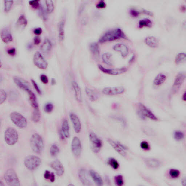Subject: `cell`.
I'll return each mask as SVG.
<instances>
[{"label": "cell", "instance_id": "obj_38", "mask_svg": "<svg viewBox=\"0 0 186 186\" xmlns=\"http://www.w3.org/2000/svg\"><path fill=\"white\" fill-rule=\"evenodd\" d=\"M46 3L47 10V13H51L54 10V5L53 1L51 0H46L45 1Z\"/></svg>", "mask_w": 186, "mask_h": 186}, {"label": "cell", "instance_id": "obj_32", "mask_svg": "<svg viewBox=\"0 0 186 186\" xmlns=\"http://www.w3.org/2000/svg\"><path fill=\"white\" fill-rule=\"evenodd\" d=\"M152 25V21L148 18L142 19L139 22V27L140 29L144 27H151Z\"/></svg>", "mask_w": 186, "mask_h": 186}, {"label": "cell", "instance_id": "obj_31", "mask_svg": "<svg viewBox=\"0 0 186 186\" xmlns=\"http://www.w3.org/2000/svg\"><path fill=\"white\" fill-rule=\"evenodd\" d=\"M64 25L65 23L63 20L61 21L59 23L58 27L59 38L60 41H63L64 38Z\"/></svg>", "mask_w": 186, "mask_h": 186}, {"label": "cell", "instance_id": "obj_10", "mask_svg": "<svg viewBox=\"0 0 186 186\" xmlns=\"http://www.w3.org/2000/svg\"><path fill=\"white\" fill-rule=\"evenodd\" d=\"M34 63L36 67L41 69H45L48 67V63L39 52H36L33 57Z\"/></svg>", "mask_w": 186, "mask_h": 186}, {"label": "cell", "instance_id": "obj_21", "mask_svg": "<svg viewBox=\"0 0 186 186\" xmlns=\"http://www.w3.org/2000/svg\"><path fill=\"white\" fill-rule=\"evenodd\" d=\"M72 86L74 89L75 97L76 100L78 102H81L82 101V96L81 88L75 81L72 82Z\"/></svg>", "mask_w": 186, "mask_h": 186}, {"label": "cell", "instance_id": "obj_48", "mask_svg": "<svg viewBox=\"0 0 186 186\" xmlns=\"http://www.w3.org/2000/svg\"><path fill=\"white\" fill-rule=\"evenodd\" d=\"M140 147L144 150H148L150 149V146L148 142L146 141H143L140 144Z\"/></svg>", "mask_w": 186, "mask_h": 186}, {"label": "cell", "instance_id": "obj_36", "mask_svg": "<svg viewBox=\"0 0 186 186\" xmlns=\"http://www.w3.org/2000/svg\"><path fill=\"white\" fill-rule=\"evenodd\" d=\"M186 55L184 53H180L177 54L175 59V62L177 64H180L185 62L186 60Z\"/></svg>", "mask_w": 186, "mask_h": 186}, {"label": "cell", "instance_id": "obj_29", "mask_svg": "<svg viewBox=\"0 0 186 186\" xmlns=\"http://www.w3.org/2000/svg\"><path fill=\"white\" fill-rule=\"evenodd\" d=\"M52 43L50 40L46 39L44 40L41 47V49L44 53H47L50 51L52 48Z\"/></svg>", "mask_w": 186, "mask_h": 186}, {"label": "cell", "instance_id": "obj_57", "mask_svg": "<svg viewBox=\"0 0 186 186\" xmlns=\"http://www.w3.org/2000/svg\"><path fill=\"white\" fill-rule=\"evenodd\" d=\"M186 93L185 92V93H184L183 96H182V99H183V100L185 101L186 100Z\"/></svg>", "mask_w": 186, "mask_h": 186}, {"label": "cell", "instance_id": "obj_6", "mask_svg": "<svg viewBox=\"0 0 186 186\" xmlns=\"http://www.w3.org/2000/svg\"><path fill=\"white\" fill-rule=\"evenodd\" d=\"M10 118L14 124L19 128H25L27 126L26 119L20 113L16 112H12L10 114Z\"/></svg>", "mask_w": 186, "mask_h": 186}, {"label": "cell", "instance_id": "obj_51", "mask_svg": "<svg viewBox=\"0 0 186 186\" xmlns=\"http://www.w3.org/2000/svg\"><path fill=\"white\" fill-rule=\"evenodd\" d=\"M130 14L133 17H138L140 14V13L137 10L132 9L130 10Z\"/></svg>", "mask_w": 186, "mask_h": 186}, {"label": "cell", "instance_id": "obj_17", "mask_svg": "<svg viewBox=\"0 0 186 186\" xmlns=\"http://www.w3.org/2000/svg\"><path fill=\"white\" fill-rule=\"evenodd\" d=\"M69 117L73 126L75 133H79L81 131V121L77 115L74 113H71Z\"/></svg>", "mask_w": 186, "mask_h": 186}, {"label": "cell", "instance_id": "obj_13", "mask_svg": "<svg viewBox=\"0 0 186 186\" xmlns=\"http://www.w3.org/2000/svg\"><path fill=\"white\" fill-rule=\"evenodd\" d=\"M125 92L124 88L123 87H109L104 88L102 93L108 96H115L121 94Z\"/></svg>", "mask_w": 186, "mask_h": 186}, {"label": "cell", "instance_id": "obj_12", "mask_svg": "<svg viewBox=\"0 0 186 186\" xmlns=\"http://www.w3.org/2000/svg\"><path fill=\"white\" fill-rule=\"evenodd\" d=\"M99 69L104 73L110 75H117L126 72L127 69L126 68L123 67L118 69H107L102 65H99Z\"/></svg>", "mask_w": 186, "mask_h": 186}, {"label": "cell", "instance_id": "obj_2", "mask_svg": "<svg viewBox=\"0 0 186 186\" xmlns=\"http://www.w3.org/2000/svg\"><path fill=\"white\" fill-rule=\"evenodd\" d=\"M30 146L32 150L36 154L42 152L44 143L42 137L38 133H34L31 136L30 140Z\"/></svg>", "mask_w": 186, "mask_h": 186}, {"label": "cell", "instance_id": "obj_50", "mask_svg": "<svg viewBox=\"0 0 186 186\" xmlns=\"http://www.w3.org/2000/svg\"><path fill=\"white\" fill-rule=\"evenodd\" d=\"M40 79L43 84H47L48 82V78L46 75L41 74L40 76Z\"/></svg>", "mask_w": 186, "mask_h": 186}, {"label": "cell", "instance_id": "obj_47", "mask_svg": "<svg viewBox=\"0 0 186 186\" xmlns=\"http://www.w3.org/2000/svg\"><path fill=\"white\" fill-rule=\"evenodd\" d=\"M31 81L36 91L37 92V93L41 95V90L40 89L39 87L37 84V83H36V81L34 80H31Z\"/></svg>", "mask_w": 186, "mask_h": 186}, {"label": "cell", "instance_id": "obj_53", "mask_svg": "<svg viewBox=\"0 0 186 186\" xmlns=\"http://www.w3.org/2000/svg\"><path fill=\"white\" fill-rule=\"evenodd\" d=\"M106 5L103 1H101L97 5V8H105Z\"/></svg>", "mask_w": 186, "mask_h": 186}, {"label": "cell", "instance_id": "obj_16", "mask_svg": "<svg viewBox=\"0 0 186 186\" xmlns=\"http://www.w3.org/2000/svg\"><path fill=\"white\" fill-rule=\"evenodd\" d=\"M1 37L3 42L8 43L13 41V36L11 31L8 27H5L2 29Z\"/></svg>", "mask_w": 186, "mask_h": 186}, {"label": "cell", "instance_id": "obj_35", "mask_svg": "<svg viewBox=\"0 0 186 186\" xmlns=\"http://www.w3.org/2000/svg\"><path fill=\"white\" fill-rule=\"evenodd\" d=\"M90 49L93 54L98 56L99 54V49L98 44L96 43H92L90 46Z\"/></svg>", "mask_w": 186, "mask_h": 186}, {"label": "cell", "instance_id": "obj_20", "mask_svg": "<svg viewBox=\"0 0 186 186\" xmlns=\"http://www.w3.org/2000/svg\"><path fill=\"white\" fill-rule=\"evenodd\" d=\"M114 51L120 52L123 58H126L128 53V48L126 45L123 43H118L114 47Z\"/></svg>", "mask_w": 186, "mask_h": 186}, {"label": "cell", "instance_id": "obj_3", "mask_svg": "<svg viewBox=\"0 0 186 186\" xmlns=\"http://www.w3.org/2000/svg\"><path fill=\"white\" fill-rule=\"evenodd\" d=\"M137 113L141 119L142 120L149 118L153 120L157 121L158 120V118L155 114L146 106L142 103L138 104Z\"/></svg>", "mask_w": 186, "mask_h": 186}, {"label": "cell", "instance_id": "obj_28", "mask_svg": "<svg viewBox=\"0 0 186 186\" xmlns=\"http://www.w3.org/2000/svg\"><path fill=\"white\" fill-rule=\"evenodd\" d=\"M166 76L163 73L158 74L154 78L153 83L154 86H159L163 84L166 81Z\"/></svg>", "mask_w": 186, "mask_h": 186}, {"label": "cell", "instance_id": "obj_9", "mask_svg": "<svg viewBox=\"0 0 186 186\" xmlns=\"http://www.w3.org/2000/svg\"><path fill=\"white\" fill-rule=\"evenodd\" d=\"M107 141L113 148L121 156H126L127 155V148L122 144L112 139H108Z\"/></svg>", "mask_w": 186, "mask_h": 186}, {"label": "cell", "instance_id": "obj_19", "mask_svg": "<svg viewBox=\"0 0 186 186\" xmlns=\"http://www.w3.org/2000/svg\"><path fill=\"white\" fill-rule=\"evenodd\" d=\"M80 181L85 185L89 186L92 185V182L90 180L88 174L86 170L81 169L78 174Z\"/></svg>", "mask_w": 186, "mask_h": 186}, {"label": "cell", "instance_id": "obj_46", "mask_svg": "<svg viewBox=\"0 0 186 186\" xmlns=\"http://www.w3.org/2000/svg\"><path fill=\"white\" fill-rule=\"evenodd\" d=\"M170 176L173 178H177L179 176L180 172L175 169H171L169 171Z\"/></svg>", "mask_w": 186, "mask_h": 186}, {"label": "cell", "instance_id": "obj_27", "mask_svg": "<svg viewBox=\"0 0 186 186\" xmlns=\"http://www.w3.org/2000/svg\"><path fill=\"white\" fill-rule=\"evenodd\" d=\"M85 91L87 96L91 102H95L98 99V93L95 90L91 88L86 87Z\"/></svg>", "mask_w": 186, "mask_h": 186}, {"label": "cell", "instance_id": "obj_15", "mask_svg": "<svg viewBox=\"0 0 186 186\" xmlns=\"http://www.w3.org/2000/svg\"><path fill=\"white\" fill-rule=\"evenodd\" d=\"M185 78V74L184 73L180 72L177 75L173 86V91L174 93H176L178 91L183 84Z\"/></svg>", "mask_w": 186, "mask_h": 186}, {"label": "cell", "instance_id": "obj_5", "mask_svg": "<svg viewBox=\"0 0 186 186\" xmlns=\"http://www.w3.org/2000/svg\"><path fill=\"white\" fill-rule=\"evenodd\" d=\"M4 136L5 142L8 145H15L18 141L19 136L18 132L13 128H7L5 131Z\"/></svg>", "mask_w": 186, "mask_h": 186}, {"label": "cell", "instance_id": "obj_25", "mask_svg": "<svg viewBox=\"0 0 186 186\" xmlns=\"http://www.w3.org/2000/svg\"><path fill=\"white\" fill-rule=\"evenodd\" d=\"M27 93L28 94L29 102L31 106L34 109H39V105L35 95L33 92L31 91V90L28 92Z\"/></svg>", "mask_w": 186, "mask_h": 186}, {"label": "cell", "instance_id": "obj_40", "mask_svg": "<svg viewBox=\"0 0 186 186\" xmlns=\"http://www.w3.org/2000/svg\"><path fill=\"white\" fill-rule=\"evenodd\" d=\"M44 177L47 180H49L52 182H54L55 179L54 174L48 170L45 172Z\"/></svg>", "mask_w": 186, "mask_h": 186}, {"label": "cell", "instance_id": "obj_52", "mask_svg": "<svg viewBox=\"0 0 186 186\" xmlns=\"http://www.w3.org/2000/svg\"><path fill=\"white\" fill-rule=\"evenodd\" d=\"M42 32V29L41 28H37L34 29V33L36 35H40Z\"/></svg>", "mask_w": 186, "mask_h": 186}, {"label": "cell", "instance_id": "obj_26", "mask_svg": "<svg viewBox=\"0 0 186 186\" xmlns=\"http://www.w3.org/2000/svg\"><path fill=\"white\" fill-rule=\"evenodd\" d=\"M145 42L147 46L151 48H156L159 45V41L157 38L153 36H148L145 38Z\"/></svg>", "mask_w": 186, "mask_h": 186}, {"label": "cell", "instance_id": "obj_43", "mask_svg": "<svg viewBox=\"0 0 186 186\" xmlns=\"http://www.w3.org/2000/svg\"><path fill=\"white\" fill-rule=\"evenodd\" d=\"M13 4V1H4V10L5 12L9 11Z\"/></svg>", "mask_w": 186, "mask_h": 186}, {"label": "cell", "instance_id": "obj_42", "mask_svg": "<svg viewBox=\"0 0 186 186\" xmlns=\"http://www.w3.org/2000/svg\"><path fill=\"white\" fill-rule=\"evenodd\" d=\"M114 181L116 185L119 186H121L124 184V179L122 175H118L114 177Z\"/></svg>", "mask_w": 186, "mask_h": 186}, {"label": "cell", "instance_id": "obj_44", "mask_svg": "<svg viewBox=\"0 0 186 186\" xmlns=\"http://www.w3.org/2000/svg\"><path fill=\"white\" fill-rule=\"evenodd\" d=\"M53 105L51 102H48L46 104L44 107L45 112L47 113H50L53 111Z\"/></svg>", "mask_w": 186, "mask_h": 186}, {"label": "cell", "instance_id": "obj_14", "mask_svg": "<svg viewBox=\"0 0 186 186\" xmlns=\"http://www.w3.org/2000/svg\"><path fill=\"white\" fill-rule=\"evenodd\" d=\"M13 80L17 86L27 93L31 90L29 83L23 78L19 76H15L13 78Z\"/></svg>", "mask_w": 186, "mask_h": 186}, {"label": "cell", "instance_id": "obj_24", "mask_svg": "<svg viewBox=\"0 0 186 186\" xmlns=\"http://www.w3.org/2000/svg\"><path fill=\"white\" fill-rule=\"evenodd\" d=\"M27 20L25 15H21L19 17L16 23V27L17 29L21 30L25 29L27 25Z\"/></svg>", "mask_w": 186, "mask_h": 186}, {"label": "cell", "instance_id": "obj_56", "mask_svg": "<svg viewBox=\"0 0 186 186\" xmlns=\"http://www.w3.org/2000/svg\"><path fill=\"white\" fill-rule=\"evenodd\" d=\"M142 12L144 14H147V15H148L149 16H152L153 15V14L152 12H151L150 11H148V10H142Z\"/></svg>", "mask_w": 186, "mask_h": 186}, {"label": "cell", "instance_id": "obj_8", "mask_svg": "<svg viewBox=\"0 0 186 186\" xmlns=\"http://www.w3.org/2000/svg\"><path fill=\"white\" fill-rule=\"evenodd\" d=\"M89 139L91 142L92 149L93 152L98 153L101 149L102 145V141L96 134L91 132L89 134Z\"/></svg>", "mask_w": 186, "mask_h": 186}, {"label": "cell", "instance_id": "obj_4", "mask_svg": "<svg viewBox=\"0 0 186 186\" xmlns=\"http://www.w3.org/2000/svg\"><path fill=\"white\" fill-rule=\"evenodd\" d=\"M4 179L8 185L10 186H19L20 180L15 171L13 169L7 170L4 174Z\"/></svg>", "mask_w": 186, "mask_h": 186}, {"label": "cell", "instance_id": "obj_18", "mask_svg": "<svg viewBox=\"0 0 186 186\" xmlns=\"http://www.w3.org/2000/svg\"><path fill=\"white\" fill-rule=\"evenodd\" d=\"M50 166L54 170L56 174L59 176H61L64 173V168L60 161L58 160L54 161L50 164Z\"/></svg>", "mask_w": 186, "mask_h": 186}, {"label": "cell", "instance_id": "obj_49", "mask_svg": "<svg viewBox=\"0 0 186 186\" xmlns=\"http://www.w3.org/2000/svg\"><path fill=\"white\" fill-rule=\"evenodd\" d=\"M29 4L35 8H37L39 6V1L38 0H33L29 2Z\"/></svg>", "mask_w": 186, "mask_h": 186}, {"label": "cell", "instance_id": "obj_59", "mask_svg": "<svg viewBox=\"0 0 186 186\" xmlns=\"http://www.w3.org/2000/svg\"><path fill=\"white\" fill-rule=\"evenodd\" d=\"M51 83L52 84H55L56 83L55 80L54 79H52L51 81Z\"/></svg>", "mask_w": 186, "mask_h": 186}, {"label": "cell", "instance_id": "obj_39", "mask_svg": "<svg viewBox=\"0 0 186 186\" xmlns=\"http://www.w3.org/2000/svg\"><path fill=\"white\" fill-rule=\"evenodd\" d=\"M108 164L114 169H117L119 167V164L117 160L114 158H111L108 160Z\"/></svg>", "mask_w": 186, "mask_h": 186}, {"label": "cell", "instance_id": "obj_58", "mask_svg": "<svg viewBox=\"0 0 186 186\" xmlns=\"http://www.w3.org/2000/svg\"><path fill=\"white\" fill-rule=\"evenodd\" d=\"M186 179L185 178H184L183 179V180H182V184H183V185L184 186L186 185Z\"/></svg>", "mask_w": 186, "mask_h": 186}, {"label": "cell", "instance_id": "obj_45", "mask_svg": "<svg viewBox=\"0 0 186 186\" xmlns=\"http://www.w3.org/2000/svg\"><path fill=\"white\" fill-rule=\"evenodd\" d=\"M7 98V94L4 90H0V104H2L5 102Z\"/></svg>", "mask_w": 186, "mask_h": 186}, {"label": "cell", "instance_id": "obj_11", "mask_svg": "<svg viewBox=\"0 0 186 186\" xmlns=\"http://www.w3.org/2000/svg\"><path fill=\"white\" fill-rule=\"evenodd\" d=\"M71 151L72 154L76 157H79L82 151V147L79 138L75 137L73 138L71 145Z\"/></svg>", "mask_w": 186, "mask_h": 186}, {"label": "cell", "instance_id": "obj_54", "mask_svg": "<svg viewBox=\"0 0 186 186\" xmlns=\"http://www.w3.org/2000/svg\"><path fill=\"white\" fill-rule=\"evenodd\" d=\"M16 53V50L15 48H11L8 50V53L10 55L13 56Z\"/></svg>", "mask_w": 186, "mask_h": 186}, {"label": "cell", "instance_id": "obj_41", "mask_svg": "<svg viewBox=\"0 0 186 186\" xmlns=\"http://www.w3.org/2000/svg\"><path fill=\"white\" fill-rule=\"evenodd\" d=\"M174 137L175 140L180 141L183 139L184 134L183 132L180 131H176L173 133Z\"/></svg>", "mask_w": 186, "mask_h": 186}, {"label": "cell", "instance_id": "obj_33", "mask_svg": "<svg viewBox=\"0 0 186 186\" xmlns=\"http://www.w3.org/2000/svg\"><path fill=\"white\" fill-rule=\"evenodd\" d=\"M102 59L104 63L107 65L110 66L113 65L112 55L111 54L108 53H104L102 55Z\"/></svg>", "mask_w": 186, "mask_h": 186}, {"label": "cell", "instance_id": "obj_60", "mask_svg": "<svg viewBox=\"0 0 186 186\" xmlns=\"http://www.w3.org/2000/svg\"><path fill=\"white\" fill-rule=\"evenodd\" d=\"M5 185L3 184V182L1 181H0V186H4Z\"/></svg>", "mask_w": 186, "mask_h": 186}, {"label": "cell", "instance_id": "obj_30", "mask_svg": "<svg viewBox=\"0 0 186 186\" xmlns=\"http://www.w3.org/2000/svg\"><path fill=\"white\" fill-rule=\"evenodd\" d=\"M69 126L67 120H64L62 127V133L66 138H69Z\"/></svg>", "mask_w": 186, "mask_h": 186}, {"label": "cell", "instance_id": "obj_34", "mask_svg": "<svg viewBox=\"0 0 186 186\" xmlns=\"http://www.w3.org/2000/svg\"><path fill=\"white\" fill-rule=\"evenodd\" d=\"M41 118V114L39 109H34L32 116V120L34 122L37 123L39 122Z\"/></svg>", "mask_w": 186, "mask_h": 186}, {"label": "cell", "instance_id": "obj_23", "mask_svg": "<svg viewBox=\"0 0 186 186\" xmlns=\"http://www.w3.org/2000/svg\"><path fill=\"white\" fill-rule=\"evenodd\" d=\"M144 161L147 166L151 168H157L161 165L159 160L154 158H147L144 160Z\"/></svg>", "mask_w": 186, "mask_h": 186}, {"label": "cell", "instance_id": "obj_37", "mask_svg": "<svg viewBox=\"0 0 186 186\" xmlns=\"http://www.w3.org/2000/svg\"><path fill=\"white\" fill-rule=\"evenodd\" d=\"M59 152V148L56 144H53L50 148V154L53 157H55L58 155Z\"/></svg>", "mask_w": 186, "mask_h": 186}, {"label": "cell", "instance_id": "obj_22", "mask_svg": "<svg viewBox=\"0 0 186 186\" xmlns=\"http://www.w3.org/2000/svg\"><path fill=\"white\" fill-rule=\"evenodd\" d=\"M90 176L96 184L98 186H101L103 185V181L102 177L96 172L93 170H90Z\"/></svg>", "mask_w": 186, "mask_h": 186}, {"label": "cell", "instance_id": "obj_1", "mask_svg": "<svg viewBox=\"0 0 186 186\" xmlns=\"http://www.w3.org/2000/svg\"><path fill=\"white\" fill-rule=\"evenodd\" d=\"M121 38L125 39L126 38V35L122 29L117 28L106 32L100 38L99 41L100 43H103L115 41Z\"/></svg>", "mask_w": 186, "mask_h": 186}, {"label": "cell", "instance_id": "obj_55", "mask_svg": "<svg viewBox=\"0 0 186 186\" xmlns=\"http://www.w3.org/2000/svg\"><path fill=\"white\" fill-rule=\"evenodd\" d=\"M41 42V39L39 37L36 36L34 39V44L36 45H39Z\"/></svg>", "mask_w": 186, "mask_h": 186}, {"label": "cell", "instance_id": "obj_7", "mask_svg": "<svg viewBox=\"0 0 186 186\" xmlns=\"http://www.w3.org/2000/svg\"><path fill=\"white\" fill-rule=\"evenodd\" d=\"M41 164V160L38 156L29 155L26 157L24 164L28 169L34 170L39 167Z\"/></svg>", "mask_w": 186, "mask_h": 186}]
</instances>
